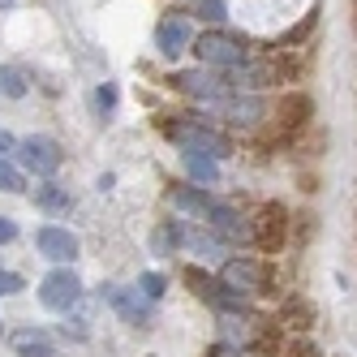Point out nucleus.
I'll list each match as a JSON object with an SVG mask.
<instances>
[{
  "instance_id": "obj_18",
  "label": "nucleus",
  "mask_w": 357,
  "mask_h": 357,
  "mask_svg": "<svg viewBox=\"0 0 357 357\" xmlns=\"http://www.w3.org/2000/svg\"><path fill=\"white\" fill-rule=\"evenodd\" d=\"M181 241H185V233H181V224H172V220H168V224H160V228H155V237H151L155 254H172Z\"/></svg>"
},
{
  "instance_id": "obj_8",
  "label": "nucleus",
  "mask_w": 357,
  "mask_h": 357,
  "mask_svg": "<svg viewBox=\"0 0 357 357\" xmlns=\"http://www.w3.org/2000/svg\"><path fill=\"white\" fill-rule=\"evenodd\" d=\"M172 86H176V91H185V95H194V99H207V104H220V99L233 91V86H228V73H207V69L176 73Z\"/></svg>"
},
{
  "instance_id": "obj_6",
  "label": "nucleus",
  "mask_w": 357,
  "mask_h": 357,
  "mask_svg": "<svg viewBox=\"0 0 357 357\" xmlns=\"http://www.w3.org/2000/svg\"><path fill=\"white\" fill-rule=\"evenodd\" d=\"M39 301L47 305V310H56V314H69L73 305L82 301V280L73 275L69 267L47 271V275L39 280Z\"/></svg>"
},
{
  "instance_id": "obj_21",
  "label": "nucleus",
  "mask_w": 357,
  "mask_h": 357,
  "mask_svg": "<svg viewBox=\"0 0 357 357\" xmlns=\"http://www.w3.org/2000/svg\"><path fill=\"white\" fill-rule=\"evenodd\" d=\"M138 289H142L151 301H160V297H164V289H168V280H164L160 271H146V275H138Z\"/></svg>"
},
{
  "instance_id": "obj_15",
  "label": "nucleus",
  "mask_w": 357,
  "mask_h": 357,
  "mask_svg": "<svg viewBox=\"0 0 357 357\" xmlns=\"http://www.w3.org/2000/svg\"><path fill=\"white\" fill-rule=\"evenodd\" d=\"M13 353L17 357H52V340H47V331L22 327L17 336H13Z\"/></svg>"
},
{
  "instance_id": "obj_28",
  "label": "nucleus",
  "mask_w": 357,
  "mask_h": 357,
  "mask_svg": "<svg viewBox=\"0 0 357 357\" xmlns=\"http://www.w3.org/2000/svg\"><path fill=\"white\" fill-rule=\"evenodd\" d=\"M207 357H237V349H228V344H215Z\"/></svg>"
},
{
  "instance_id": "obj_19",
  "label": "nucleus",
  "mask_w": 357,
  "mask_h": 357,
  "mask_svg": "<svg viewBox=\"0 0 357 357\" xmlns=\"http://www.w3.org/2000/svg\"><path fill=\"white\" fill-rule=\"evenodd\" d=\"M0 95H5V99H22V95H26V78H22L17 69L0 65Z\"/></svg>"
},
{
  "instance_id": "obj_3",
  "label": "nucleus",
  "mask_w": 357,
  "mask_h": 357,
  "mask_svg": "<svg viewBox=\"0 0 357 357\" xmlns=\"http://www.w3.org/2000/svg\"><path fill=\"white\" fill-rule=\"evenodd\" d=\"M160 130L181 151H207V155H215V160H224L228 151H233L224 134H215L211 125H202V121H160Z\"/></svg>"
},
{
  "instance_id": "obj_14",
  "label": "nucleus",
  "mask_w": 357,
  "mask_h": 357,
  "mask_svg": "<svg viewBox=\"0 0 357 357\" xmlns=\"http://www.w3.org/2000/svg\"><path fill=\"white\" fill-rule=\"evenodd\" d=\"M168 198H172V207H176V211H194L198 220H207L211 202H215L211 194H202V190H194V185H176V190H172Z\"/></svg>"
},
{
  "instance_id": "obj_17",
  "label": "nucleus",
  "mask_w": 357,
  "mask_h": 357,
  "mask_svg": "<svg viewBox=\"0 0 357 357\" xmlns=\"http://www.w3.org/2000/svg\"><path fill=\"white\" fill-rule=\"evenodd\" d=\"M35 207H43V211H69L73 198H69V190H61L56 181H47V185L35 190Z\"/></svg>"
},
{
  "instance_id": "obj_25",
  "label": "nucleus",
  "mask_w": 357,
  "mask_h": 357,
  "mask_svg": "<svg viewBox=\"0 0 357 357\" xmlns=\"http://www.w3.org/2000/svg\"><path fill=\"white\" fill-rule=\"evenodd\" d=\"M13 237H17V224H13L9 215H0V245H9Z\"/></svg>"
},
{
  "instance_id": "obj_5",
  "label": "nucleus",
  "mask_w": 357,
  "mask_h": 357,
  "mask_svg": "<svg viewBox=\"0 0 357 357\" xmlns=\"http://www.w3.org/2000/svg\"><path fill=\"white\" fill-rule=\"evenodd\" d=\"M181 280L190 284V293H194L198 301H211L220 314H245V297H241V293H233V289L224 284V280L207 275L202 267H185V271H181Z\"/></svg>"
},
{
  "instance_id": "obj_13",
  "label": "nucleus",
  "mask_w": 357,
  "mask_h": 357,
  "mask_svg": "<svg viewBox=\"0 0 357 357\" xmlns=\"http://www.w3.org/2000/svg\"><path fill=\"white\" fill-rule=\"evenodd\" d=\"M185 43H190V22L185 17H164L160 31H155V47L164 56H181Z\"/></svg>"
},
{
  "instance_id": "obj_26",
  "label": "nucleus",
  "mask_w": 357,
  "mask_h": 357,
  "mask_svg": "<svg viewBox=\"0 0 357 357\" xmlns=\"http://www.w3.org/2000/svg\"><path fill=\"white\" fill-rule=\"evenodd\" d=\"M202 17H211V22H220L224 17V5H220V0H202V9H198Z\"/></svg>"
},
{
  "instance_id": "obj_24",
  "label": "nucleus",
  "mask_w": 357,
  "mask_h": 357,
  "mask_svg": "<svg viewBox=\"0 0 357 357\" xmlns=\"http://www.w3.org/2000/svg\"><path fill=\"white\" fill-rule=\"evenodd\" d=\"M95 104H99V112H112V104H116V91H112V86H99Z\"/></svg>"
},
{
  "instance_id": "obj_22",
  "label": "nucleus",
  "mask_w": 357,
  "mask_h": 357,
  "mask_svg": "<svg viewBox=\"0 0 357 357\" xmlns=\"http://www.w3.org/2000/svg\"><path fill=\"white\" fill-rule=\"evenodd\" d=\"M0 190H5V194H22V190H26V185H22V172L9 160H0Z\"/></svg>"
},
{
  "instance_id": "obj_1",
  "label": "nucleus",
  "mask_w": 357,
  "mask_h": 357,
  "mask_svg": "<svg viewBox=\"0 0 357 357\" xmlns=\"http://www.w3.org/2000/svg\"><path fill=\"white\" fill-rule=\"evenodd\" d=\"M220 280L233 293L250 297V293H259V297H275V267L263 263V259H254V254H241V259H228Z\"/></svg>"
},
{
  "instance_id": "obj_9",
  "label": "nucleus",
  "mask_w": 357,
  "mask_h": 357,
  "mask_svg": "<svg viewBox=\"0 0 357 357\" xmlns=\"http://www.w3.org/2000/svg\"><path fill=\"white\" fill-rule=\"evenodd\" d=\"M104 297L112 301V310L125 319V323H134V327H146L151 323V297L142 289H121V284H108Z\"/></svg>"
},
{
  "instance_id": "obj_7",
  "label": "nucleus",
  "mask_w": 357,
  "mask_h": 357,
  "mask_svg": "<svg viewBox=\"0 0 357 357\" xmlns=\"http://www.w3.org/2000/svg\"><path fill=\"white\" fill-rule=\"evenodd\" d=\"M310 116H314V99L305 95V91H284V95L275 99V130L284 134L289 142L301 138V130L310 125Z\"/></svg>"
},
{
  "instance_id": "obj_2",
  "label": "nucleus",
  "mask_w": 357,
  "mask_h": 357,
  "mask_svg": "<svg viewBox=\"0 0 357 357\" xmlns=\"http://www.w3.org/2000/svg\"><path fill=\"white\" fill-rule=\"evenodd\" d=\"M289 228H293V215H289L284 202H263V207L254 211V220H250V241L263 254H280L284 241H289Z\"/></svg>"
},
{
  "instance_id": "obj_12",
  "label": "nucleus",
  "mask_w": 357,
  "mask_h": 357,
  "mask_svg": "<svg viewBox=\"0 0 357 357\" xmlns=\"http://www.w3.org/2000/svg\"><path fill=\"white\" fill-rule=\"evenodd\" d=\"M17 151H22V160H26V168L31 172H39V176H52L56 168H61V146L52 142V138H26V142H17Z\"/></svg>"
},
{
  "instance_id": "obj_4",
  "label": "nucleus",
  "mask_w": 357,
  "mask_h": 357,
  "mask_svg": "<svg viewBox=\"0 0 357 357\" xmlns=\"http://www.w3.org/2000/svg\"><path fill=\"white\" fill-rule=\"evenodd\" d=\"M194 52H198V61H202V65L224 69V73H233V69H241V65L250 61L245 43H241V39H233V35H224V31H202V35L194 39Z\"/></svg>"
},
{
  "instance_id": "obj_27",
  "label": "nucleus",
  "mask_w": 357,
  "mask_h": 357,
  "mask_svg": "<svg viewBox=\"0 0 357 357\" xmlns=\"http://www.w3.org/2000/svg\"><path fill=\"white\" fill-rule=\"evenodd\" d=\"M13 146H17V138H13V134H5V130H0V160H5V155H9Z\"/></svg>"
},
{
  "instance_id": "obj_23",
  "label": "nucleus",
  "mask_w": 357,
  "mask_h": 357,
  "mask_svg": "<svg viewBox=\"0 0 357 357\" xmlns=\"http://www.w3.org/2000/svg\"><path fill=\"white\" fill-rule=\"evenodd\" d=\"M26 289V280H22L17 271H5L0 267V297H13V293H22Z\"/></svg>"
},
{
  "instance_id": "obj_11",
  "label": "nucleus",
  "mask_w": 357,
  "mask_h": 357,
  "mask_svg": "<svg viewBox=\"0 0 357 357\" xmlns=\"http://www.w3.org/2000/svg\"><path fill=\"white\" fill-rule=\"evenodd\" d=\"M314 319H319L314 301L301 297V293H284V297H280V305H275V323L289 327V331H310Z\"/></svg>"
},
{
  "instance_id": "obj_10",
  "label": "nucleus",
  "mask_w": 357,
  "mask_h": 357,
  "mask_svg": "<svg viewBox=\"0 0 357 357\" xmlns=\"http://www.w3.org/2000/svg\"><path fill=\"white\" fill-rule=\"evenodd\" d=\"M35 245H39L43 259H52V263H73L78 259V237H73L69 228H61V224H43L35 233Z\"/></svg>"
},
{
  "instance_id": "obj_20",
  "label": "nucleus",
  "mask_w": 357,
  "mask_h": 357,
  "mask_svg": "<svg viewBox=\"0 0 357 357\" xmlns=\"http://www.w3.org/2000/svg\"><path fill=\"white\" fill-rule=\"evenodd\" d=\"M280 357H323V349H319L310 336H297V340L284 344V353H280Z\"/></svg>"
},
{
  "instance_id": "obj_16",
  "label": "nucleus",
  "mask_w": 357,
  "mask_h": 357,
  "mask_svg": "<svg viewBox=\"0 0 357 357\" xmlns=\"http://www.w3.org/2000/svg\"><path fill=\"white\" fill-rule=\"evenodd\" d=\"M185 168H190V176L194 181H220V164H215V155H207V151H185Z\"/></svg>"
}]
</instances>
